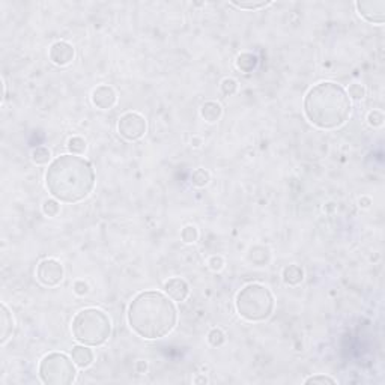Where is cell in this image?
Segmentation results:
<instances>
[{
  "label": "cell",
  "instance_id": "obj_22",
  "mask_svg": "<svg viewBox=\"0 0 385 385\" xmlns=\"http://www.w3.org/2000/svg\"><path fill=\"white\" fill-rule=\"evenodd\" d=\"M208 342L214 347L221 346L226 342V336L220 328H212L211 331L208 332Z\"/></svg>",
  "mask_w": 385,
  "mask_h": 385
},
{
  "label": "cell",
  "instance_id": "obj_30",
  "mask_svg": "<svg viewBox=\"0 0 385 385\" xmlns=\"http://www.w3.org/2000/svg\"><path fill=\"white\" fill-rule=\"evenodd\" d=\"M73 289H74V292L77 293L78 296H84V295L89 292V285H87L84 280H77V282L74 283Z\"/></svg>",
  "mask_w": 385,
  "mask_h": 385
},
{
  "label": "cell",
  "instance_id": "obj_32",
  "mask_svg": "<svg viewBox=\"0 0 385 385\" xmlns=\"http://www.w3.org/2000/svg\"><path fill=\"white\" fill-rule=\"evenodd\" d=\"M370 203H372V200H370L369 197H361V199H360V206H361V208H369Z\"/></svg>",
  "mask_w": 385,
  "mask_h": 385
},
{
  "label": "cell",
  "instance_id": "obj_6",
  "mask_svg": "<svg viewBox=\"0 0 385 385\" xmlns=\"http://www.w3.org/2000/svg\"><path fill=\"white\" fill-rule=\"evenodd\" d=\"M38 373L41 381L47 385H69L77 376L74 361L60 352L47 354L39 363Z\"/></svg>",
  "mask_w": 385,
  "mask_h": 385
},
{
  "label": "cell",
  "instance_id": "obj_12",
  "mask_svg": "<svg viewBox=\"0 0 385 385\" xmlns=\"http://www.w3.org/2000/svg\"><path fill=\"white\" fill-rule=\"evenodd\" d=\"M164 292L167 293L169 298H172L173 301H178V303H182L187 300L188 293H190V286L188 283L181 278V277H173V278H169L166 283H164Z\"/></svg>",
  "mask_w": 385,
  "mask_h": 385
},
{
  "label": "cell",
  "instance_id": "obj_23",
  "mask_svg": "<svg viewBox=\"0 0 385 385\" xmlns=\"http://www.w3.org/2000/svg\"><path fill=\"white\" fill-rule=\"evenodd\" d=\"M42 212L47 217H56L60 212V205H59L58 199H47L42 205Z\"/></svg>",
  "mask_w": 385,
  "mask_h": 385
},
{
  "label": "cell",
  "instance_id": "obj_24",
  "mask_svg": "<svg viewBox=\"0 0 385 385\" xmlns=\"http://www.w3.org/2000/svg\"><path fill=\"white\" fill-rule=\"evenodd\" d=\"M181 238H182V241L185 242V244H192V242H196L197 241V238H199V231H197V227L196 226H185L182 232H181Z\"/></svg>",
  "mask_w": 385,
  "mask_h": 385
},
{
  "label": "cell",
  "instance_id": "obj_14",
  "mask_svg": "<svg viewBox=\"0 0 385 385\" xmlns=\"http://www.w3.org/2000/svg\"><path fill=\"white\" fill-rule=\"evenodd\" d=\"M200 115L206 122H211V124L217 122L223 115V107L217 101H206L200 109Z\"/></svg>",
  "mask_w": 385,
  "mask_h": 385
},
{
  "label": "cell",
  "instance_id": "obj_17",
  "mask_svg": "<svg viewBox=\"0 0 385 385\" xmlns=\"http://www.w3.org/2000/svg\"><path fill=\"white\" fill-rule=\"evenodd\" d=\"M259 60L253 53H242L236 58V68L242 73H251L256 69Z\"/></svg>",
  "mask_w": 385,
  "mask_h": 385
},
{
  "label": "cell",
  "instance_id": "obj_21",
  "mask_svg": "<svg viewBox=\"0 0 385 385\" xmlns=\"http://www.w3.org/2000/svg\"><path fill=\"white\" fill-rule=\"evenodd\" d=\"M232 6L238 8V9H249V11H256V9H260V8H267L270 6L271 2L270 0H262V2H231Z\"/></svg>",
  "mask_w": 385,
  "mask_h": 385
},
{
  "label": "cell",
  "instance_id": "obj_16",
  "mask_svg": "<svg viewBox=\"0 0 385 385\" xmlns=\"http://www.w3.org/2000/svg\"><path fill=\"white\" fill-rule=\"evenodd\" d=\"M12 331H14L12 314H11V311L8 310V307L5 304H2V339H0V342L5 343L11 337Z\"/></svg>",
  "mask_w": 385,
  "mask_h": 385
},
{
  "label": "cell",
  "instance_id": "obj_15",
  "mask_svg": "<svg viewBox=\"0 0 385 385\" xmlns=\"http://www.w3.org/2000/svg\"><path fill=\"white\" fill-rule=\"evenodd\" d=\"M304 280V271L300 265H289L283 270V282L289 286H296Z\"/></svg>",
  "mask_w": 385,
  "mask_h": 385
},
{
  "label": "cell",
  "instance_id": "obj_3",
  "mask_svg": "<svg viewBox=\"0 0 385 385\" xmlns=\"http://www.w3.org/2000/svg\"><path fill=\"white\" fill-rule=\"evenodd\" d=\"M304 115L321 130L339 128L351 115V98L342 84L321 81L304 98Z\"/></svg>",
  "mask_w": 385,
  "mask_h": 385
},
{
  "label": "cell",
  "instance_id": "obj_2",
  "mask_svg": "<svg viewBox=\"0 0 385 385\" xmlns=\"http://www.w3.org/2000/svg\"><path fill=\"white\" fill-rule=\"evenodd\" d=\"M45 184L50 194L65 203L84 200L95 187V170L92 164L77 155L58 156L48 166Z\"/></svg>",
  "mask_w": 385,
  "mask_h": 385
},
{
  "label": "cell",
  "instance_id": "obj_34",
  "mask_svg": "<svg viewBox=\"0 0 385 385\" xmlns=\"http://www.w3.org/2000/svg\"><path fill=\"white\" fill-rule=\"evenodd\" d=\"M191 143H194L192 146H200V143H202V138H199V137H192Z\"/></svg>",
  "mask_w": 385,
  "mask_h": 385
},
{
  "label": "cell",
  "instance_id": "obj_33",
  "mask_svg": "<svg viewBox=\"0 0 385 385\" xmlns=\"http://www.w3.org/2000/svg\"><path fill=\"white\" fill-rule=\"evenodd\" d=\"M194 382H196V384H200V382H205V384H206V382H208V379H206L205 376H199V378H196V379H194Z\"/></svg>",
  "mask_w": 385,
  "mask_h": 385
},
{
  "label": "cell",
  "instance_id": "obj_31",
  "mask_svg": "<svg viewBox=\"0 0 385 385\" xmlns=\"http://www.w3.org/2000/svg\"><path fill=\"white\" fill-rule=\"evenodd\" d=\"M146 369H148V364H146L145 361H142V360H140V361H137V363H135V370H137L138 373H145V372H146Z\"/></svg>",
  "mask_w": 385,
  "mask_h": 385
},
{
  "label": "cell",
  "instance_id": "obj_26",
  "mask_svg": "<svg viewBox=\"0 0 385 385\" xmlns=\"http://www.w3.org/2000/svg\"><path fill=\"white\" fill-rule=\"evenodd\" d=\"M220 87H221V92L224 94L226 96H231L233 95L236 91H238V81L235 80V78H224L223 81H221V84H220Z\"/></svg>",
  "mask_w": 385,
  "mask_h": 385
},
{
  "label": "cell",
  "instance_id": "obj_20",
  "mask_svg": "<svg viewBox=\"0 0 385 385\" xmlns=\"http://www.w3.org/2000/svg\"><path fill=\"white\" fill-rule=\"evenodd\" d=\"M211 181V174L205 169H196L191 174V184L197 188H203L209 184Z\"/></svg>",
  "mask_w": 385,
  "mask_h": 385
},
{
  "label": "cell",
  "instance_id": "obj_28",
  "mask_svg": "<svg viewBox=\"0 0 385 385\" xmlns=\"http://www.w3.org/2000/svg\"><path fill=\"white\" fill-rule=\"evenodd\" d=\"M304 384H337L336 379L329 378V376H324V375H318V376H310L304 381Z\"/></svg>",
  "mask_w": 385,
  "mask_h": 385
},
{
  "label": "cell",
  "instance_id": "obj_18",
  "mask_svg": "<svg viewBox=\"0 0 385 385\" xmlns=\"http://www.w3.org/2000/svg\"><path fill=\"white\" fill-rule=\"evenodd\" d=\"M68 151L73 155H83L87 149V145H86V140L83 137H78V135H74L68 140V145H66Z\"/></svg>",
  "mask_w": 385,
  "mask_h": 385
},
{
  "label": "cell",
  "instance_id": "obj_19",
  "mask_svg": "<svg viewBox=\"0 0 385 385\" xmlns=\"http://www.w3.org/2000/svg\"><path fill=\"white\" fill-rule=\"evenodd\" d=\"M51 160V152L45 146H38L32 151V161L38 166H45Z\"/></svg>",
  "mask_w": 385,
  "mask_h": 385
},
{
  "label": "cell",
  "instance_id": "obj_13",
  "mask_svg": "<svg viewBox=\"0 0 385 385\" xmlns=\"http://www.w3.org/2000/svg\"><path fill=\"white\" fill-rule=\"evenodd\" d=\"M71 358L74 361V364L80 369H87L89 366H92L94 360H95V355L92 352V349H89L87 345H77V346L73 347L71 351Z\"/></svg>",
  "mask_w": 385,
  "mask_h": 385
},
{
  "label": "cell",
  "instance_id": "obj_4",
  "mask_svg": "<svg viewBox=\"0 0 385 385\" xmlns=\"http://www.w3.org/2000/svg\"><path fill=\"white\" fill-rule=\"evenodd\" d=\"M71 328L78 343L99 346L106 343L112 334V321L109 314L99 308H84L74 316Z\"/></svg>",
  "mask_w": 385,
  "mask_h": 385
},
{
  "label": "cell",
  "instance_id": "obj_8",
  "mask_svg": "<svg viewBox=\"0 0 385 385\" xmlns=\"http://www.w3.org/2000/svg\"><path fill=\"white\" fill-rule=\"evenodd\" d=\"M37 278L41 285L53 288L63 280V267L56 259H44L37 268Z\"/></svg>",
  "mask_w": 385,
  "mask_h": 385
},
{
  "label": "cell",
  "instance_id": "obj_1",
  "mask_svg": "<svg viewBox=\"0 0 385 385\" xmlns=\"http://www.w3.org/2000/svg\"><path fill=\"white\" fill-rule=\"evenodd\" d=\"M127 318L137 336L155 340L172 332L178 322V311L172 298L156 290H148L133 298Z\"/></svg>",
  "mask_w": 385,
  "mask_h": 385
},
{
  "label": "cell",
  "instance_id": "obj_9",
  "mask_svg": "<svg viewBox=\"0 0 385 385\" xmlns=\"http://www.w3.org/2000/svg\"><path fill=\"white\" fill-rule=\"evenodd\" d=\"M358 14L369 23L382 24L385 21V0H363L357 2Z\"/></svg>",
  "mask_w": 385,
  "mask_h": 385
},
{
  "label": "cell",
  "instance_id": "obj_5",
  "mask_svg": "<svg viewBox=\"0 0 385 385\" xmlns=\"http://www.w3.org/2000/svg\"><path fill=\"white\" fill-rule=\"evenodd\" d=\"M236 310L249 322H262L272 314L275 301L271 290L264 285L251 283L236 293Z\"/></svg>",
  "mask_w": 385,
  "mask_h": 385
},
{
  "label": "cell",
  "instance_id": "obj_10",
  "mask_svg": "<svg viewBox=\"0 0 385 385\" xmlns=\"http://www.w3.org/2000/svg\"><path fill=\"white\" fill-rule=\"evenodd\" d=\"M74 55H76L74 47L66 41H56L50 47V60L59 66H65V65L71 63L74 59Z\"/></svg>",
  "mask_w": 385,
  "mask_h": 385
},
{
  "label": "cell",
  "instance_id": "obj_27",
  "mask_svg": "<svg viewBox=\"0 0 385 385\" xmlns=\"http://www.w3.org/2000/svg\"><path fill=\"white\" fill-rule=\"evenodd\" d=\"M367 122L370 127H381L384 124V113L381 110H372L367 115Z\"/></svg>",
  "mask_w": 385,
  "mask_h": 385
},
{
  "label": "cell",
  "instance_id": "obj_7",
  "mask_svg": "<svg viewBox=\"0 0 385 385\" xmlns=\"http://www.w3.org/2000/svg\"><path fill=\"white\" fill-rule=\"evenodd\" d=\"M146 119L135 112H127L117 120V133L130 142L142 138L146 134Z\"/></svg>",
  "mask_w": 385,
  "mask_h": 385
},
{
  "label": "cell",
  "instance_id": "obj_11",
  "mask_svg": "<svg viewBox=\"0 0 385 385\" xmlns=\"http://www.w3.org/2000/svg\"><path fill=\"white\" fill-rule=\"evenodd\" d=\"M117 101L116 91L109 84H101L92 92V102L101 110H109L112 109Z\"/></svg>",
  "mask_w": 385,
  "mask_h": 385
},
{
  "label": "cell",
  "instance_id": "obj_25",
  "mask_svg": "<svg viewBox=\"0 0 385 385\" xmlns=\"http://www.w3.org/2000/svg\"><path fill=\"white\" fill-rule=\"evenodd\" d=\"M346 94L349 98L360 101V99H363V98L366 96V87H364L363 84H360V83H354V84L349 86Z\"/></svg>",
  "mask_w": 385,
  "mask_h": 385
},
{
  "label": "cell",
  "instance_id": "obj_29",
  "mask_svg": "<svg viewBox=\"0 0 385 385\" xmlns=\"http://www.w3.org/2000/svg\"><path fill=\"white\" fill-rule=\"evenodd\" d=\"M208 267L212 271H221L224 267V259L221 256H211L208 260Z\"/></svg>",
  "mask_w": 385,
  "mask_h": 385
}]
</instances>
